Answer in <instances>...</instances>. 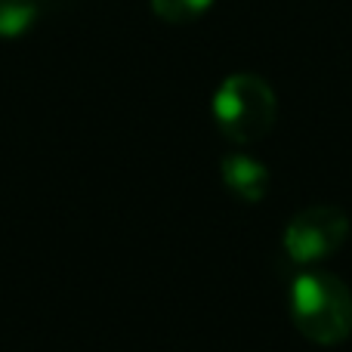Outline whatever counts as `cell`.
<instances>
[{"label": "cell", "instance_id": "3957f363", "mask_svg": "<svg viewBox=\"0 0 352 352\" xmlns=\"http://www.w3.org/2000/svg\"><path fill=\"white\" fill-rule=\"evenodd\" d=\"M349 238V217L337 204H312L300 210L285 229V254L300 266L334 256Z\"/></svg>", "mask_w": 352, "mask_h": 352}, {"label": "cell", "instance_id": "5b68a950", "mask_svg": "<svg viewBox=\"0 0 352 352\" xmlns=\"http://www.w3.org/2000/svg\"><path fill=\"white\" fill-rule=\"evenodd\" d=\"M34 0H0V37H19L34 25Z\"/></svg>", "mask_w": 352, "mask_h": 352}, {"label": "cell", "instance_id": "6da1fadb", "mask_svg": "<svg viewBox=\"0 0 352 352\" xmlns=\"http://www.w3.org/2000/svg\"><path fill=\"white\" fill-rule=\"evenodd\" d=\"M291 316L306 340L337 346L352 334V291L331 272H303L291 285Z\"/></svg>", "mask_w": 352, "mask_h": 352}, {"label": "cell", "instance_id": "7a4b0ae2", "mask_svg": "<svg viewBox=\"0 0 352 352\" xmlns=\"http://www.w3.org/2000/svg\"><path fill=\"white\" fill-rule=\"evenodd\" d=\"M213 121L235 146L256 142L275 124V93L256 74H232L213 96Z\"/></svg>", "mask_w": 352, "mask_h": 352}, {"label": "cell", "instance_id": "8992f818", "mask_svg": "<svg viewBox=\"0 0 352 352\" xmlns=\"http://www.w3.org/2000/svg\"><path fill=\"white\" fill-rule=\"evenodd\" d=\"M213 6V0H152V10L158 19L170 25H188L201 19Z\"/></svg>", "mask_w": 352, "mask_h": 352}, {"label": "cell", "instance_id": "277c9868", "mask_svg": "<svg viewBox=\"0 0 352 352\" xmlns=\"http://www.w3.org/2000/svg\"><path fill=\"white\" fill-rule=\"evenodd\" d=\"M219 176H223V186L248 204H260L269 192V170L250 155H226L219 164Z\"/></svg>", "mask_w": 352, "mask_h": 352}]
</instances>
